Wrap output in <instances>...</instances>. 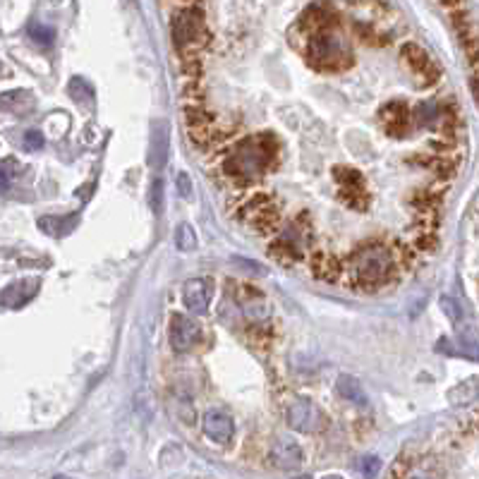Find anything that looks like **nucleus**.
<instances>
[{"label":"nucleus","mask_w":479,"mask_h":479,"mask_svg":"<svg viewBox=\"0 0 479 479\" xmlns=\"http://www.w3.org/2000/svg\"><path fill=\"white\" fill-rule=\"evenodd\" d=\"M360 470H362V475H364L366 479H374L376 472L381 470L379 458H364V460H362V465H360Z\"/></svg>","instance_id":"obj_30"},{"label":"nucleus","mask_w":479,"mask_h":479,"mask_svg":"<svg viewBox=\"0 0 479 479\" xmlns=\"http://www.w3.org/2000/svg\"><path fill=\"white\" fill-rule=\"evenodd\" d=\"M24 91H10V94H3L0 96V110L5 108H17L19 106V99H24Z\"/></svg>","instance_id":"obj_31"},{"label":"nucleus","mask_w":479,"mask_h":479,"mask_svg":"<svg viewBox=\"0 0 479 479\" xmlns=\"http://www.w3.org/2000/svg\"><path fill=\"white\" fill-rule=\"evenodd\" d=\"M402 58H405L410 70L424 81V84H434V81L439 79V68H436V63L429 58V53H427L422 46L405 43L402 46Z\"/></svg>","instance_id":"obj_11"},{"label":"nucleus","mask_w":479,"mask_h":479,"mask_svg":"<svg viewBox=\"0 0 479 479\" xmlns=\"http://www.w3.org/2000/svg\"><path fill=\"white\" fill-rule=\"evenodd\" d=\"M285 422H288L290 429L312 434V431H319L326 424V417L312 400L293 398L288 402V407H285Z\"/></svg>","instance_id":"obj_5"},{"label":"nucleus","mask_w":479,"mask_h":479,"mask_svg":"<svg viewBox=\"0 0 479 479\" xmlns=\"http://www.w3.org/2000/svg\"><path fill=\"white\" fill-rule=\"evenodd\" d=\"M324 479H340V477H335V475H331V477H324Z\"/></svg>","instance_id":"obj_35"},{"label":"nucleus","mask_w":479,"mask_h":479,"mask_svg":"<svg viewBox=\"0 0 479 479\" xmlns=\"http://www.w3.org/2000/svg\"><path fill=\"white\" fill-rule=\"evenodd\" d=\"M177 192H180L182 199H192V180L187 173H180V175H177Z\"/></svg>","instance_id":"obj_32"},{"label":"nucleus","mask_w":479,"mask_h":479,"mask_svg":"<svg viewBox=\"0 0 479 479\" xmlns=\"http://www.w3.org/2000/svg\"><path fill=\"white\" fill-rule=\"evenodd\" d=\"M175 242H177V247H180L182 252H192V249L197 247L195 228H192L190 223H182V226L177 228V233H175Z\"/></svg>","instance_id":"obj_21"},{"label":"nucleus","mask_w":479,"mask_h":479,"mask_svg":"<svg viewBox=\"0 0 479 479\" xmlns=\"http://www.w3.org/2000/svg\"><path fill=\"white\" fill-rule=\"evenodd\" d=\"M340 273L348 288L360 293H374V290L389 285L398 273L395 254L386 244L369 242L364 247L355 249L345 264H340Z\"/></svg>","instance_id":"obj_2"},{"label":"nucleus","mask_w":479,"mask_h":479,"mask_svg":"<svg viewBox=\"0 0 479 479\" xmlns=\"http://www.w3.org/2000/svg\"><path fill=\"white\" fill-rule=\"evenodd\" d=\"M304 460V453H302V446L293 439H276L268 451V462L278 470H297Z\"/></svg>","instance_id":"obj_12"},{"label":"nucleus","mask_w":479,"mask_h":479,"mask_svg":"<svg viewBox=\"0 0 479 479\" xmlns=\"http://www.w3.org/2000/svg\"><path fill=\"white\" fill-rule=\"evenodd\" d=\"M173 39H175L177 48H192V46H202L206 41L204 14L199 10H185L173 19Z\"/></svg>","instance_id":"obj_6"},{"label":"nucleus","mask_w":479,"mask_h":479,"mask_svg":"<svg viewBox=\"0 0 479 479\" xmlns=\"http://www.w3.org/2000/svg\"><path fill=\"white\" fill-rule=\"evenodd\" d=\"M79 216L77 213H68V216H43L39 218V228L50 237H65L77 228Z\"/></svg>","instance_id":"obj_17"},{"label":"nucleus","mask_w":479,"mask_h":479,"mask_svg":"<svg viewBox=\"0 0 479 479\" xmlns=\"http://www.w3.org/2000/svg\"><path fill=\"white\" fill-rule=\"evenodd\" d=\"M417 115H420V122H431L439 118V106L431 104V101H424V104L417 106Z\"/></svg>","instance_id":"obj_26"},{"label":"nucleus","mask_w":479,"mask_h":479,"mask_svg":"<svg viewBox=\"0 0 479 479\" xmlns=\"http://www.w3.org/2000/svg\"><path fill=\"white\" fill-rule=\"evenodd\" d=\"M300 27L307 34H312V37L321 32H331V29L335 27V14H333V10L326 8V5H314V8H309L307 12L302 14Z\"/></svg>","instance_id":"obj_14"},{"label":"nucleus","mask_w":479,"mask_h":479,"mask_svg":"<svg viewBox=\"0 0 479 479\" xmlns=\"http://www.w3.org/2000/svg\"><path fill=\"white\" fill-rule=\"evenodd\" d=\"M19 173V163L14 159H3L0 161V192H5L10 185H12V180L17 177Z\"/></svg>","instance_id":"obj_23"},{"label":"nucleus","mask_w":479,"mask_h":479,"mask_svg":"<svg viewBox=\"0 0 479 479\" xmlns=\"http://www.w3.org/2000/svg\"><path fill=\"white\" fill-rule=\"evenodd\" d=\"M53 479H70V477H65V475H58V477H53Z\"/></svg>","instance_id":"obj_34"},{"label":"nucleus","mask_w":479,"mask_h":479,"mask_svg":"<svg viewBox=\"0 0 479 479\" xmlns=\"http://www.w3.org/2000/svg\"><path fill=\"white\" fill-rule=\"evenodd\" d=\"M338 395L355 405H366V395H364V389L355 376H340L338 379Z\"/></svg>","instance_id":"obj_19"},{"label":"nucleus","mask_w":479,"mask_h":479,"mask_svg":"<svg viewBox=\"0 0 479 479\" xmlns=\"http://www.w3.org/2000/svg\"><path fill=\"white\" fill-rule=\"evenodd\" d=\"M280 146L273 135H254L237 139L221 159V170L235 185H252L271 173L278 163Z\"/></svg>","instance_id":"obj_1"},{"label":"nucleus","mask_w":479,"mask_h":479,"mask_svg":"<svg viewBox=\"0 0 479 479\" xmlns=\"http://www.w3.org/2000/svg\"><path fill=\"white\" fill-rule=\"evenodd\" d=\"M29 37H32L34 43H39V46H43V48H48V46L53 43V39H55V32L50 27H46V24L34 22L32 27H29Z\"/></svg>","instance_id":"obj_25"},{"label":"nucleus","mask_w":479,"mask_h":479,"mask_svg":"<svg viewBox=\"0 0 479 479\" xmlns=\"http://www.w3.org/2000/svg\"><path fill=\"white\" fill-rule=\"evenodd\" d=\"M340 199L353 208H366V204H369V197H366L364 187H345V190L340 192Z\"/></svg>","instance_id":"obj_20"},{"label":"nucleus","mask_w":479,"mask_h":479,"mask_svg":"<svg viewBox=\"0 0 479 479\" xmlns=\"http://www.w3.org/2000/svg\"><path fill=\"white\" fill-rule=\"evenodd\" d=\"M213 295V283L211 278H190L182 285V300H185L187 312L192 314H206L208 304H211Z\"/></svg>","instance_id":"obj_10"},{"label":"nucleus","mask_w":479,"mask_h":479,"mask_svg":"<svg viewBox=\"0 0 479 479\" xmlns=\"http://www.w3.org/2000/svg\"><path fill=\"white\" fill-rule=\"evenodd\" d=\"M151 208H154L156 216L163 211V182H161V177H156L154 185H151Z\"/></svg>","instance_id":"obj_27"},{"label":"nucleus","mask_w":479,"mask_h":479,"mask_svg":"<svg viewBox=\"0 0 479 479\" xmlns=\"http://www.w3.org/2000/svg\"><path fill=\"white\" fill-rule=\"evenodd\" d=\"M441 307L446 309L448 319H451V321H456V324H458V321L462 319V307H460V304H458V302H453L451 297H443V300H441Z\"/></svg>","instance_id":"obj_29"},{"label":"nucleus","mask_w":479,"mask_h":479,"mask_svg":"<svg viewBox=\"0 0 479 479\" xmlns=\"http://www.w3.org/2000/svg\"><path fill=\"white\" fill-rule=\"evenodd\" d=\"M307 60L317 70L335 72V70H345L353 65V53H350V48L345 46V41L335 37L333 32H321L309 39Z\"/></svg>","instance_id":"obj_3"},{"label":"nucleus","mask_w":479,"mask_h":479,"mask_svg":"<svg viewBox=\"0 0 479 479\" xmlns=\"http://www.w3.org/2000/svg\"><path fill=\"white\" fill-rule=\"evenodd\" d=\"M441 3H446V5H453V3H458V0H441Z\"/></svg>","instance_id":"obj_33"},{"label":"nucleus","mask_w":479,"mask_h":479,"mask_svg":"<svg viewBox=\"0 0 479 479\" xmlns=\"http://www.w3.org/2000/svg\"><path fill=\"white\" fill-rule=\"evenodd\" d=\"M168 159V127L159 122L154 127V139H151V166L163 168Z\"/></svg>","instance_id":"obj_18"},{"label":"nucleus","mask_w":479,"mask_h":479,"mask_svg":"<svg viewBox=\"0 0 479 479\" xmlns=\"http://www.w3.org/2000/svg\"><path fill=\"white\" fill-rule=\"evenodd\" d=\"M309 271H312L314 278L333 283V280L340 278V262L338 257H333L329 252H314L309 257Z\"/></svg>","instance_id":"obj_15"},{"label":"nucleus","mask_w":479,"mask_h":479,"mask_svg":"<svg viewBox=\"0 0 479 479\" xmlns=\"http://www.w3.org/2000/svg\"><path fill=\"white\" fill-rule=\"evenodd\" d=\"M202 427H204L206 439H211L213 443H218V446H228V443L233 441V436H235V422H233V417L228 415L226 410H221V407H211V410L204 412Z\"/></svg>","instance_id":"obj_9"},{"label":"nucleus","mask_w":479,"mask_h":479,"mask_svg":"<svg viewBox=\"0 0 479 479\" xmlns=\"http://www.w3.org/2000/svg\"><path fill=\"white\" fill-rule=\"evenodd\" d=\"M202 340V326L185 314L170 317V345L175 353H192Z\"/></svg>","instance_id":"obj_8"},{"label":"nucleus","mask_w":479,"mask_h":479,"mask_svg":"<svg viewBox=\"0 0 479 479\" xmlns=\"http://www.w3.org/2000/svg\"><path fill=\"white\" fill-rule=\"evenodd\" d=\"M240 216L244 223L254 228L262 235H273L280 226V211L278 204L271 199L268 195H254L240 208Z\"/></svg>","instance_id":"obj_4"},{"label":"nucleus","mask_w":479,"mask_h":479,"mask_svg":"<svg viewBox=\"0 0 479 479\" xmlns=\"http://www.w3.org/2000/svg\"><path fill=\"white\" fill-rule=\"evenodd\" d=\"M24 149L27 151H39L41 146H43V135H41L39 130H29L27 135H24Z\"/></svg>","instance_id":"obj_28"},{"label":"nucleus","mask_w":479,"mask_h":479,"mask_svg":"<svg viewBox=\"0 0 479 479\" xmlns=\"http://www.w3.org/2000/svg\"><path fill=\"white\" fill-rule=\"evenodd\" d=\"M187 132H190L192 141L197 146H208L216 139H221V132H218V120L213 118V113H208L202 106H192L185 113Z\"/></svg>","instance_id":"obj_7"},{"label":"nucleus","mask_w":479,"mask_h":479,"mask_svg":"<svg viewBox=\"0 0 479 479\" xmlns=\"http://www.w3.org/2000/svg\"><path fill=\"white\" fill-rule=\"evenodd\" d=\"M297 479H309V477H297Z\"/></svg>","instance_id":"obj_36"},{"label":"nucleus","mask_w":479,"mask_h":479,"mask_svg":"<svg viewBox=\"0 0 479 479\" xmlns=\"http://www.w3.org/2000/svg\"><path fill=\"white\" fill-rule=\"evenodd\" d=\"M381 125L391 137H402L410 130V108L402 101H391L381 108Z\"/></svg>","instance_id":"obj_13"},{"label":"nucleus","mask_w":479,"mask_h":479,"mask_svg":"<svg viewBox=\"0 0 479 479\" xmlns=\"http://www.w3.org/2000/svg\"><path fill=\"white\" fill-rule=\"evenodd\" d=\"M70 94H72L77 101H81L84 106H89L91 101H94V89H91V84L84 79H79V77H75L72 81H70Z\"/></svg>","instance_id":"obj_24"},{"label":"nucleus","mask_w":479,"mask_h":479,"mask_svg":"<svg viewBox=\"0 0 479 479\" xmlns=\"http://www.w3.org/2000/svg\"><path fill=\"white\" fill-rule=\"evenodd\" d=\"M268 254L273 262H278L280 266H295L302 259V249L295 244L293 237H278L268 244Z\"/></svg>","instance_id":"obj_16"},{"label":"nucleus","mask_w":479,"mask_h":479,"mask_svg":"<svg viewBox=\"0 0 479 479\" xmlns=\"http://www.w3.org/2000/svg\"><path fill=\"white\" fill-rule=\"evenodd\" d=\"M338 185L343 187H364V180H362V173L355 170V168H335L333 170Z\"/></svg>","instance_id":"obj_22"}]
</instances>
